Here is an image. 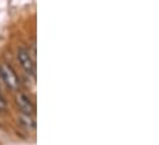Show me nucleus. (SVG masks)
I'll return each mask as SVG.
<instances>
[{
  "instance_id": "nucleus-1",
  "label": "nucleus",
  "mask_w": 159,
  "mask_h": 145,
  "mask_svg": "<svg viewBox=\"0 0 159 145\" xmlns=\"http://www.w3.org/2000/svg\"><path fill=\"white\" fill-rule=\"evenodd\" d=\"M0 74H1L2 80L5 81V84L10 89H12V90L19 89V86H20L19 77H17L16 72H14V69L9 64H6V63L1 64V67H0Z\"/></svg>"
},
{
  "instance_id": "nucleus-2",
  "label": "nucleus",
  "mask_w": 159,
  "mask_h": 145,
  "mask_svg": "<svg viewBox=\"0 0 159 145\" xmlns=\"http://www.w3.org/2000/svg\"><path fill=\"white\" fill-rule=\"evenodd\" d=\"M17 59H19L21 67L24 68V70L29 75H32V76L35 75V63H34L29 51H26L25 48L17 49Z\"/></svg>"
},
{
  "instance_id": "nucleus-3",
  "label": "nucleus",
  "mask_w": 159,
  "mask_h": 145,
  "mask_svg": "<svg viewBox=\"0 0 159 145\" xmlns=\"http://www.w3.org/2000/svg\"><path fill=\"white\" fill-rule=\"evenodd\" d=\"M16 105H17V107L20 108L21 113H26V114L32 116L34 112H35V106H34V103H32L31 100H30L26 95H24V94H19V95L16 96Z\"/></svg>"
},
{
  "instance_id": "nucleus-4",
  "label": "nucleus",
  "mask_w": 159,
  "mask_h": 145,
  "mask_svg": "<svg viewBox=\"0 0 159 145\" xmlns=\"http://www.w3.org/2000/svg\"><path fill=\"white\" fill-rule=\"evenodd\" d=\"M19 119H20V123H21L26 129H29V130H35V128H36V122H35V119L32 118V116L26 114V113H20Z\"/></svg>"
},
{
  "instance_id": "nucleus-5",
  "label": "nucleus",
  "mask_w": 159,
  "mask_h": 145,
  "mask_svg": "<svg viewBox=\"0 0 159 145\" xmlns=\"http://www.w3.org/2000/svg\"><path fill=\"white\" fill-rule=\"evenodd\" d=\"M6 109V102L5 99L2 97V95L0 94V111H5Z\"/></svg>"
}]
</instances>
